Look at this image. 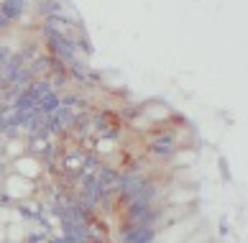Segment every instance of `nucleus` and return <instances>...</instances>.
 I'll use <instances>...</instances> for the list:
<instances>
[{
  "instance_id": "2",
  "label": "nucleus",
  "mask_w": 248,
  "mask_h": 243,
  "mask_svg": "<svg viewBox=\"0 0 248 243\" xmlns=\"http://www.w3.org/2000/svg\"><path fill=\"white\" fill-rule=\"evenodd\" d=\"M161 205H146V202H128L121 208L123 226H154L156 212Z\"/></svg>"
},
{
  "instance_id": "4",
  "label": "nucleus",
  "mask_w": 248,
  "mask_h": 243,
  "mask_svg": "<svg viewBox=\"0 0 248 243\" xmlns=\"http://www.w3.org/2000/svg\"><path fill=\"white\" fill-rule=\"evenodd\" d=\"M159 230L154 226H123L118 241L121 243H156Z\"/></svg>"
},
{
  "instance_id": "9",
  "label": "nucleus",
  "mask_w": 248,
  "mask_h": 243,
  "mask_svg": "<svg viewBox=\"0 0 248 243\" xmlns=\"http://www.w3.org/2000/svg\"><path fill=\"white\" fill-rule=\"evenodd\" d=\"M195 159H197V154L195 151H187V148H179L177 154H174L169 162H171V166H192L195 164Z\"/></svg>"
},
{
  "instance_id": "3",
  "label": "nucleus",
  "mask_w": 248,
  "mask_h": 243,
  "mask_svg": "<svg viewBox=\"0 0 248 243\" xmlns=\"http://www.w3.org/2000/svg\"><path fill=\"white\" fill-rule=\"evenodd\" d=\"M3 192L16 205V202H23V200H31L36 194V184L31 179H26V177L16 174V172H8L5 179H3Z\"/></svg>"
},
{
  "instance_id": "11",
  "label": "nucleus",
  "mask_w": 248,
  "mask_h": 243,
  "mask_svg": "<svg viewBox=\"0 0 248 243\" xmlns=\"http://www.w3.org/2000/svg\"><path fill=\"white\" fill-rule=\"evenodd\" d=\"M8 26H11V21H8V18H5L3 13H0V31H5Z\"/></svg>"
},
{
  "instance_id": "7",
  "label": "nucleus",
  "mask_w": 248,
  "mask_h": 243,
  "mask_svg": "<svg viewBox=\"0 0 248 243\" xmlns=\"http://www.w3.org/2000/svg\"><path fill=\"white\" fill-rule=\"evenodd\" d=\"M59 105H62V95H59L57 90H51V92H46V95H41L39 100H36V110H39L41 115H51V113H57Z\"/></svg>"
},
{
  "instance_id": "14",
  "label": "nucleus",
  "mask_w": 248,
  "mask_h": 243,
  "mask_svg": "<svg viewBox=\"0 0 248 243\" xmlns=\"http://www.w3.org/2000/svg\"><path fill=\"white\" fill-rule=\"evenodd\" d=\"M0 197H3V187H0Z\"/></svg>"
},
{
  "instance_id": "5",
  "label": "nucleus",
  "mask_w": 248,
  "mask_h": 243,
  "mask_svg": "<svg viewBox=\"0 0 248 243\" xmlns=\"http://www.w3.org/2000/svg\"><path fill=\"white\" fill-rule=\"evenodd\" d=\"M141 113L151 120L156 130H159V128H167L169 118L174 115V113H171V108L167 105V102H161V100H149L146 105H141Z\"/></svg>"
},
{
  "instance_id": "6",
  "label": "nucleus",
  "mask_w": 248,
  "mask_h": 243,
  "mask_svg": "<svg viewBox=\"0 0 248 243\" xmlns=\"http://www.w3.org/2000/svg\"><path fill=\"white\" fill-rule=\"evenodd\" d=\"M11 172L21 174V177H26V179H31V182H36V179H39V174L44 172V164H41V159H39V156L23 154L21 159H16V162H13Z\"/></svg>"
},
{
  "instance_id": "1",
  "label": "nucleus",
  "mask_w": 248,
  "mask_h": 243,
  "mask_svg": "<svg viewBox=\"0 0 248 243\" xmlns=\"http://www.w3.org/2000/svg\"><path fill=\"white\" fill-rule=\"evenodd\" d=\"M146 151H149L154 159H159V162H167L171 159L174 154L179 151V141H177V133L169 128H159L154 130V133L146 138Z\"/></svg>"
},
{
  "instance_id": "13",
  "label": "nucleus",
  "mask_w": 248,
  "mask_h": 243,
  "mask_svg": "<svg viewBox=\"0 0 248 243\" xmlns=\"http://www.w3.org/2000/svg\"><path fill=\"white\" fill-rule=\"evenodd\" d=\"M3 179H5V172H0V187H3Z\"/></svg>"
},
{
  "instance_id": "8",
  "label": "nucleus",
  "mask_w": 248,
  "mask_h": 243,
  "mask_svg": "<svg viewBox=\"0 0 248 243\" xmlns=\"http://www.w3.org/2000/svg\"><path fill=\"white\" fill-rule=\"evenodd\" d=\"M23 11H26V0H3V3H0V13H3L11 23L21 21Z\"/></svg>"
},
{
  "instance_id": "12",
  "label": "nucleus",
  "mask_w": 248,
  "mask_h": 243,
  "mask_svg": "<svg viewBox=\"0 0 248 243\" xmlns=\"http://www.w3.org/2000/svg\"><path fill=\"white\" fill-rule=\"evenodd\" d=\"M5 241H8V228L0 226V243H5Z\"/></svg>"
},
{
  "instance_id": "10",
  "label": "nucleus",
  "mask_w": 248,
  "mask_h": 243,
  "mask_svg": "<svg viewBox=\"0 0 248 243\" xmlns=\"http://www.w3.org/2000/svg\"><path fill=\"white\" fill-rule=\"evenodd\" d=\"M185 243H213V241H210V233L200 226V228H197L195 233H192V236H189Z\"/></svg>"
}]
</instances>
